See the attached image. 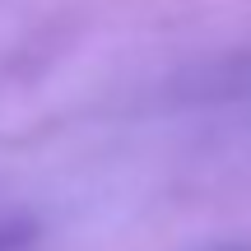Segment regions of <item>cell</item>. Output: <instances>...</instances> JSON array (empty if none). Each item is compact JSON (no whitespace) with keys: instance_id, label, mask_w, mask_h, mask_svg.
Segmentation results:
<instances>
[{"instance_id":"1","label":"cell","mask_w":251,"mask_h":251,"mask_svg":"<svg viewBox=\"0 0 251 251\" xmlns=\"http://www.w3.org/2000/svg\"><path fill=\"white\" fill-rule=\"evenodd\" d=\"M24 242H33V224L28 219H0V251H19Z\"/></svg>"}]
</instances>
